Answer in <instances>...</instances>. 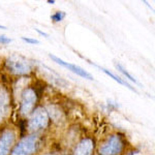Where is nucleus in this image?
<instances>
[{
    "mask_svg": "<svg viewBox=\"0 0 155 155\" xmlns=\"http://www.w3.org/2000/svg\"><path fill=\"white\" fill-rule=\"evenodd\" d=\"M39 145V140L36 134L24 137L11 152V155H32Z\"/></svg>",
    "mask_w": 155,
    "mask_h": 155,
    "instance_id": "f257e3e1",
    "label": "nucleus"
},
{
    "mask_svg": "<svg viewBox=\"0 0 155 155\" xmlns=\"http://www.w3.org/2000/svg\"><path fill=\"white\" fill-rule=\"evenodd\" d=\"M6 68L12 74H27L31 71V64L28 60L18 55H12L5 61Z\"/></svg>",
    "mask_w": 155,
    "mask_h": 155,
    "instance_id": "f03ea898",
    "label": "nucleus"
},
{
    "mask_svg": "<svg viewBox=\"0 0 155 155\" xmlns=\"http://www.w3.org/2000/svg\"><path fill=\"white\" fill-rule=\"evenodd\" d=\"M49 122V115L48 112L44 107H36L31 113L28 120V129L30 131H37L41 128H45L48 125Z\"/></svg>",
    "mask_w": 155,
    "mask_h": 155,
    "instance_id": "7ed1b4c3",
    "label": "nucleus"
},
{
    "mask_svg": "<svg viewBox=\"0 0 155 155\" xmlns=\"http://www.w3.org/2000/svg\"><path fill=\"white\" fill-rule=\"evenodd\" d=\"M123 142L118 134L110 136L99 147V155H117L122 151Z\"/></svg>",
    "mask_w": 155,
    "mask_h": 155,
    "instance_id": "20e7f679",
    "label": "nucleus"
},
{
    "mask_svg": "<svg viewBox=\"0 0 155 155\" xmlns=\"http://www.w3.org/2000/svg\"><path fill=\"white\" fill-rule=\"evenodd\" d=\"M36 92L32 88H26L22 92L21 102H20V112L23 116H27L32 112L36 104Z\"/></svg>",
    "mask_w": 155,
    "mask_h": 155,
    "instance_id": "39448f33",
    "label": "nucleus"
},
{
    "mask_svg": "<svg viewBox=\"0 0 155 155\" xmlns=\"http://www.w3.org/2000/svg\"><path fill=\"white\" fill-rule=\"evenodd\" d=\"M15 132L6 129L0 134V155H9L12 146L15 143Z\"/></svg>",
    "mask_w": 155,
    "mask_h": 155,
    "instance_id": "423d86ee",
    "label": "nucleus"
},
{
    "mask_svg": "<svg viewBox=\"0 0 155 155\" xmlns=\"http://www.w3.org/2000/svg\"><path fill=\"white\" fill-rule=\"evenodd\" d=\"M50 58L53 59V61L56 62V63H58V64H60V65L68 68V71H72L74 74H78V76L84 78V79H87V80H93V77H92L88 71H86L84 68H82V67L76 65V64L68 63V62L64 61V60L60 59L59 57H56V56H54V55H50Z\"/></svg>",
    "mask_w": 155,
    "mask_h": 155,
    "instance_id": "0eeeda50",
    "label": "nucleus"
},
{
    "mask_svg": "<svg viewBox=\"0 0 155 155\" xmlns=\"http://www.w3.org/2000/svg\"><path fill=\"white\" fill-rule=\"evenodd\" d=\"M9 106H11V98L8 91L3 85H0V123L5 119L8 114Z\"/></svg>",
    "mask_w": 155,
    "mask_h": 155,
    "instance_id": "6e6552de",
    "label": "nucleus"
},
{
    "mask_svg": "<svg viewBox=\"0 0 155 155\" xmlns=\"http://www.w3.org/2000/svg\"><path fill=\"white\" fill-rule=\"evenodd\" d=\"M93 149L94 142L90 137H86L78 143L74 150V155H92Z\"/></svg>",
    "mask_w": 155,
    "mask_h": 155,
    "instance_id": "1a4fd4ad",
    "label": "nucleus"
},
{
    "mask_svg": "<svg viewBox=\"0 0 155 155\" xmlns=\"http://www.w3.org/2000/svg\"><path fill=\"white\" fill-rule=\"evenodd\" d=\"M99 68H101V71H104V74H107V76H109L110 78H112V79H113L114 81L118 82V83H119V84H121V85H124V86H126L127 88H129V89H130V90H132V91H134V92H136V89H134V88H132V87L130 86V85H129L128 83H127V82H125V81H124L123 79H121V78H120V77L116 76V74H113V72L109 71H107V69H106V68H102V67H99Z\"/></svg>",
    "mask_w": 155,
    "mask_h": 155,
    "instance_id": "9d476101",
    "label": "nucleus"
},
{
    "mask_svg": "<svg viewBox=\"0 0 155 155\" xmlns=\"http://www.w3.org/2000/svg\"><path fill=\"white\" fill-rule=\"evenodd\" d=\"M115 65H116V67H117V69H118V71H119L120 72H122V74H124V76H125V77L127 78V79H128V80H129V81H131V82H134V83H136V84H137V80H136V79H134V77H132V76H131V74H129V72H128V71H126V69H125V68H124V67H123V66H122V65H121V64H120V63H115Z\"/></svg>",
    "mask_w": 155,
    "mask_h": 155,
    "instance_id": "9b49d317",
    "label": "nucleus"
},
{
    "mask_svg": "<svg viewBox=\"0 0 155 155\" xmlns=\"http://www.w3.org/2000/svg\"><path fill=\"white\" fill-rule=\"evenodd\" d=\"M64 18H65V12H56L51 16V20L55 22V23L61 22Z\"/></svg>",
    "mask_w": 155,
    "mask_h": 155,
    "instance_id": "f8f14e48",
    "label": "nucleus"
},
{
    "mask_svg": "<svg viewBox=\"0 0 155 155\" xmlns=\"http://www.w3.org/2000/svg\"><path fill=\"white\" fill-rule=\"evenodd\" d=\"M22 39L27 42V44H30V45H36V44H39V41H37L35 38H31V37H22Z\"/></svg>",
    "mask_w": 155,
    "mask_h": 155,
    "instance_id": "ddd939ff",
    "label": "nucleus"
},
{
    "mask_svg": "<svg viewBox=\"0 0 155 155\" xmlns=\"http://www.w3.org/2000/svg\"><path fill=\"white\" fill-rule=\"evenodd\" d=\"M12 41L11 38L6 36H3V35H0V44H3V45H6V44H9Z\"/></svg>",
    "mask_w": 155,
    "mask_h": 155,
    "instance_id": "4468645a",
    "label": "nucleus"
},
{
    "mask_svg": "<svg viewBox=\"0 0 155 155\" xmlns=\"http://www.w3.org/2000/svg\"><path fill=\"white\" fill-rule=\"evenodd\" d=\"M35 31H37L38 32L39 34H41V35H44V36H46V37H48V34L46 33V32H42V31H41L39 29H35Z\"/></svg>",
    "mask_w": 155,
    "mask_h": 155,
    "instance_id": "2eb2a0df",
    "label": "nucleus"
},
{
    "mask_svg": "<svg viewBox=\"0 0 155 155\" xmlns=\"http://www.w3.org/2000/svg\"><path fill=\"white\" fill-rule=\"evenodd\" d=\"M54 2H55L54 0H49V1H48V3H52V4H53Z\"/></svg>",
    "mask_w": 155,
    "mask_h": 155,
    "instance_id": "dca6fc26",
    "label": "nucleus"
},
{
    "mask_svg": "<svg viewBox=\"0 0 155 155\" xmlns=\"http://www.w3.org/2000/svg\"><path fill=\"white\" fill-rule=\"evenodd\" d=\"M0 29H5V27L2 26V25H0Z\"/></svg>",
    "mask_w": 155,
    "mask_h": 155,
    "instance_id": "f3484780",
    "label": "nucleus"
},
{
    "mask_svg": "<svg viewBox=\"0 0 155 155\" xmlns=\"http://www.w3.org/2000/svg\"><path fill=\"white\" fill-rule=\"evenodd\" d=\"M128 155H134V152H129Z\"/></svg>",
    "mask_w": 155,
    "mask_h": 155,
    "instance_id": "a211bd4d",
    "label": "nucleus"
},
{
    "mask_svg": "<svg viewBox=\"0 0 155 155\" xmlns=\"http://www.w3.org/2000/svg\"><path fill=\"white\" fill-rule=\"evenodd\" d=\"M46 155H53V154H52V153H49V154H46Z\"/></svg>",
    "mask_w": 155,
    "mask_h": 155,
    "instance_id": "6ab92c4d",
    "label": "nucleus"
}]
</instances>
